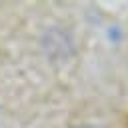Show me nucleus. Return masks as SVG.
Masks as SVG:
<instances>
[{
	"instance_id": "obj_1",
	"label": "nucleus",
	"mask_w": 128,
	"mask_h": 128,
	"mask_svg": "<svg viewBox=\"0 0 128 128\" xmlns=\"http://www.w3.org/2000/svg\"><path fill=\"white\" fill-rule=\"evenodd\" d=\"M74 128H100V126H92V124H82V126H74Z\"/></svg>"
}]
</instances>
